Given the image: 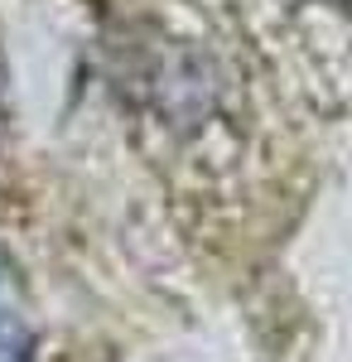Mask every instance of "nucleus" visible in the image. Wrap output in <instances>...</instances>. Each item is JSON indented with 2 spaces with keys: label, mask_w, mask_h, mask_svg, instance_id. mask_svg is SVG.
<instances>
[{
  "label": "nucleus",
  "mask_w": 352,
  "mask_h": 362,
  "mask_svg": "<svg viewBox=\"0 0 352 362\" xmlns=\"http://www.w3.org/2000/svg\"><path fill=\"white\" fill-rule=\"evenodd\" d=\"M0 338H5V305H0Z\"/></svg>",
  "instance_id": "obj_1"
}]
</instances>
